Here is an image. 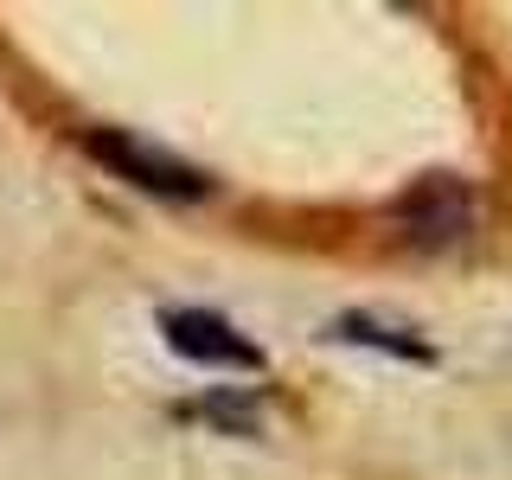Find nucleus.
I'll list each match as a JSON object with an SVG mask.
<instances>
[{"label":"nucleus","mask_w":512,"mask_h":480,"mask_svg":"<svg viewBox=\"0 0 512 480\" xmlns=\"http://www.w3.org/2000/svg\"><path fill=\"white\" fill-rule=\"evenodd\" d=\"M333 340H346V346H378V352H397V359H410V365H429L436 359V346L423 340L416 327H404V320H391V314H340L333 320Z\"/></svg>","instance_id":"3"},{"label":"nucleus","mask_w":512,"mask_h":480,"mask_svg":"<svg viewBox=\"0 0 512 480\" xmlns=\"http://www.w3.org/2000/svg\"><path fill=\"white\" fill-rule=\"evenodd\" d=\"M404 218L416 224V237H461V224H468V192H461L455 180H423L404 199Z\"/></svg>","instance_id":"4"},{"label":"nucleus","mask_w":512,"mask_h":480,"mask_svg":"<svg viewBox=\"0 0 512 480\" xmlns=\"http://www.w3.org/2000/svg\"><path fill=\"white\" fill-rule=\"evenodd\" d=\"M160 333L180 359L205 365V372H263V352L212 308H160Z\"/></svg>","instance_id":"2"},{"label":"nucleus","mask_w":512,"mask_h":480,"mask_svg":"<svg viewBox=\"0 0 512 480\" xmlns=\"http://www.w3.org/2000/svg\"><path fill=\"white\" fill-rule=\"evenodd\" d=\"M90 154L103 160L116 180L154 192V199H205V173L186 167V160H173L167 148H154V141L141 135H122V128H90Z\"/></svg>","instance_id":"1"}]
</instances>
